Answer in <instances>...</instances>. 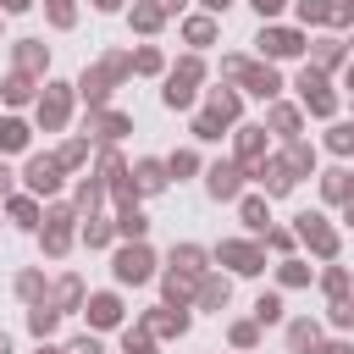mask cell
Returning a JSON list of instances; mask_svg holds the SVG:
<instances>
[{
	"label": "cell",
	"instance_id": "ab89813d",
	"mask_svg": "<svg viewBox=\"0 0 354 354\" xmlns=\"http://www.w3.org/2000/svg\"><path fill=\"white\" fill-rule=\"evenodd\" d=\"M66 354H100V343H94V337H77V343H72Z\"/></svg>",
	"mask_w": 354,
	"mask_h": 354
},
{
	"label": "cell",
	"instance_id": "d6a6232c",
	"mask_svg": "<svg viewBox=\"0 0 354 354\" xmlns=\"http://www.w3.org/2000/svg\"><path fill=\"white\" fill-rule=\"evenodd\" d=\"M326 144H332L337 155H343V149H354V127H332V138H326Z\"/></svg>",
	"mask_w": 354,
	"mask_h": 354
},
{
	"label": "cell",
	"instance_id": "30bf717a",
	"mask_svg": "<svg viewBox=\"0 0 354 354\" xmlns=\"http://www.w3.org/2000/svg\"><path fill=\"white\" fill-rule=\"evenodd\" d=\"M88 321H94V326H116V321H122L116 293H94V299H88Z\"/></svg>",
	"mask_w": 354,
	"mask_h": 354
},
{
	"label": "cell",
	"instance_id": "7a4b0ae2",
	"mask_svg": "<svg viewBox=\"0 0 354 354\" xmlns=\"http://www.w3.org/2000/svg\"><path fill=\"white\" fill-rule=\"evenodd\" d=\"M260 55H271V61H282V55H299L304 50V39L293 33V28H260Z\"/></svg>",
	"mask_w": 354,
	"mask_h": 354
},
{
	"label": "cell",
	"instance_id": "44dd1931",
	"mask_svg": "<svg viewBox=\"0 0 354 354\" xmlns=\"http://www.w3.org/2000/svg\"><path fill=\"white\" fill-rule=\"evenodd\" d=\"M17 61H22L28 72H39V66H44V50H39V39H22V50H17Z\"/></svg>",
	"mask_w": 354,
	"mask_h": 354
},
{
	"label": "cell",
	"instance_id": "8fae6325",
	"mask_svg": "<svg viewBox=\"0 0 354 354\" xmlns=\"http://www.w3.org/2000/svg\"><path fill=\"white\" fill-rule=\"evenodd\" d=\"M66 116V83H50V94H44V105H39V122H61Z\"/></svg>",
	"mask_w": 354,
	"mask_h": 354
},
{
	"label": "cell",
	"instance_id": "e0dca14e",
	"mask_svg": "<svg viewBox=\"0 0 354 354\" xmlns=\"http://www.w3.org/2000/svg\"><path fill=\"white\" fill-rule=\"evenodd\" d=\"M210 116H216V122H232V116H238V94L216 88V94H210Z\"/></svg>",
	"mask_w": 354,
	"mask_h": 354
},
{
	"label": "cell",
	"instance_id": "6da1fadb",
	"mask_svg": "<svg viewBox=\"0 0 354 354\" xmlns=\"http://www.w3.org/2000/svg\"><path fill=\"white\" fill-rule=\"evenodd\" d=\"M149 266H155V254L144 243H127L116 254V282H149Z\"/></svg>",
	"mask_w": 354,
	"mask_h": 354
},
{
	"label": "cell",
	"instance_id": "f546056e",
	"mask_svg": "<svg viewBox=\"0 0 354 354\" xmlns=\"http://www.w3.org/2000/svg\"><path fill=\"white\" fill-rule=\"evenodd\" d=\"M55 299H61V310H72V304H77V299H83V282H77V277H66V282H61V293H55Z\"/></svg>",
	"mask_w": 354,
	"mask_h": 354
},
{
	"label": "cell",
	"instance_id": "836d02e7",
	"mask_svg": "<svg viewBox=\"0 0 354 354\" xmlns=\"http://www.w3.org/2000/svg\"><path fill=\"white\" fill-rule=\"evenodd\" d=\"M332 321H337V326H354V299H337V304H332Z\"/></svg>",
	"mask_w": 354,
	"mask_h": 354
},
{
	"label": "cell",
	"instance_id": "4dcf8cb0",
	"mask_svg": "<svg viewBox=\"0 0 354 354\" xmlns=\"http://www.w3.org/2000/svg\"><path fill=\"white\" fill-rule=\"evenodd\" d=\"M337 55H343L337 39H321V44H315V61H321V66H337Z\"/></svg>",
	"mask_w": 354,
	"mask_h": 354
},
{
	"label": "cell",
	"instance_id": "1f68e13d",
	"mask_svg": "<svg viewBox=\"0 0 354 354\" xmlns=\"http://www.w3.org/2000/svg\"><path fill=\"white\" fill-rule=\"evenodd\" d=\"M271 122H277V133H293V127H299V111H288V105H277V111H271Z\"/></svg>",
	"mask_w": 354,
	"mask_h": 354
},
{
	"label": "cell",
	"instance_id": "484cf974",
	"mask_svg": "<svg viewBox=\"0 0 354 354\" xmlns=\"http://www.w3.org/2000/svg\"><path fill=\"white\" fill-rule=\"evenodd\" d=\"M238 155H243V160H254V155H260V127H243V138H238Z\"/></svg>",
	"mask_w": 354,
	"mask_h": 354
},
{
	"label": "cell",
	"instance_id": "4fadbf2b",
	"mask_svg": "<svg viewBox=\"0 0 354 354\" xmlns=\"http://www.w3.org/2000/svg\"><path fill=\"white\" fill-rule=\"evenodd\" d=\"M171 266H177L183 277H199V271H205V249H194V243H183V249H171Z\"/></svg>",
	"mask_w": 354,
	"mask_h": 354
},
{
	"label": "cell",
	"instance_id": "2e32d148",
	"mask_svg": "<svg viewBox=\"0 0 354 354\" xmlns=\"http://www.w3.org/2000/svg\"><path fill=\"white\" fill-rule=\"evenodd\" d=\"M22 144H28V122L6 116V122H0V149H22Z\"/></svg>",
	"mask_w": 354,
	"mask_h": 354
},
{
	"label": "cell",
	"instance_id": "7402d4cb",
	"mask_svg": "<svg viewBox=\"0 0 354 354\" xmlns=\"http://www.w3.org/2000/svg\"><path fill=\"white\" fill-rule=\"evenodd\" d=\"M11 216H17V227H39V205L33 199H11Z\"/></svg>",
	"mask_w": 354,
	"mask_h": 354
},
{
	"label": "cell",
	"instance_id": "603a6c76",
	"mask_svg": "<svg viewBox=\"0 0 354 354\" xmlns=\"http://www.w3.org/2000/svg\"><path fill=\"white\" fill-rule=\"evenodd\" d=\"M243 227L266 232V199H243Z\"/></svg>",
	"mask_w": 354,
	"mask_h": 354
},
{
	"label": "cell",
	"instance_id": "9c48e42d",
	"mask_svg": "<svg viewBox=\"0 0 354 354\" xmlns=\"http://www.w3.org/2000/svg\"><path fill=\"white\" fill-rule=\"evenodd\" d=\"M238 77H243V83H249V94H260V100H271V94H277V88H282V83H277V72H271V66H243V72H238Z\"/></svg>",
	"mask_w": 354,
	"mask_h": 354
},
{
	"label": "cell",
	"instance_id": "277c9868",
	"mask_svg": "<svg viewBox=\"0 0 354 354\" xmlns=\"http://www.w3.org/2000/svg\"><path fill=\"white\" fill-rule=\"evenodd\" d=\"M28 188H33V194H55V188H61V160L33 155V160H28Z\"/></svg>",
	"mask_w": 354,
	"mask_h": 354
},
{
	"label": "cell",
	"instance_id": "f1b7e54d",
	"mask_svg": "<svg viewBox=\"0 0 354 354\" xmlns=\"http://www.w3.org/2000/svg\"><path fill=\"white\" fill-rule=\"evenodd\" d=\"M39 288H44L39 271H22V277H17V293H22V299H39Z\"/></svg>",
	"mask_w": 354,
	"mask_h": 354
},
{
	"label": "cell",
	"instance_id": "cb8c5ba5",
	"mask_svg": "<svg viewBox=\"0 0 354 354\" xmlns=\"http://www.w3.org/2000/svg\"><path fill=\"white\" fill-rule=\"evenodd\" d=\"M299 17H304V22H326V17H337V11H332L326 0H299Z\"/></svg>",
	"mask_w": 354,
	"mask_h": 354
},
{
	"label": "cell",
	"instance_id": "b9f144b4",
	"mask_svg": "<svg viewBox=\"0 0 354 354\" xmlns=\"http://www.w3.org/2000/svg\"><path fill=\"white\" fill-rule=\"evenodd\" d=\"M0 194H11V166L0 160Z\"/></svg>",
	"mask_w": 354,
	"mask_h": 354
},
{
	"label": "cell",
	"instance_id": "ba28073f",
	"mask_svg": "<svg viewBox=\"0 0 354 354\" xmlns=\"http://www.w3.org/2000/svg\"><path fill=\"white\" fill-rule=\"evenodd\" d=\"M254 177L266 183V194H288V188H293V166H288V160H260Z\"/></svg>",
	"mask_w": 354,
	"mask_h": 354
},
{
	"label": "cell",
	"instance_id": "8992f818",
	"mask_svg": "<svg viewBox=\"0 0 354 354\" xmlns=\"http://www.w3.org/2000/svg\"><path fill=\"white\" fill-rule=\"evenodd\" d=\"M238 177H243V171H238L232 160H216V166H210V183H205L210 199H232V194H238Z\"/></svg>",
	"mask_w": 354,
	"mask_h": 354
},
{
	"label": "cell",
	"instance_id": "60d3db41",
	"mask_svg": "<svg viewBox=\"0 0 354 354\" xmlns=\"http://www.w3.org/2000/svg\"><path fill=\"white\" fill-rule=\"evenodd\" d=\"M249 6H254L260 17H277V11H282V0H249Z\"/></svg>",
	"mask_w": 354,
	"mask_h": 354
},
{
	"label": "cell",
	"instance_id": "d4e9b609",
	"mask_svg": "<svg viewBox=\"0 0 354 354\" xmlns=\"http://www.w3.org/2000/svg\"><path fill=\"white\" fill-rule=\"evenodd\" d=\"M321 188H326V199H343V194H348V171H326Z\"/></svg>",
	"mask_w": 354,
	"mask_h": 354
},
{
	"label": "cell",
	"instance_id": "f907efd6",
	"mask_svg": "<svg viewBox=\"0 0 354 354\" xmlns=\"http://www.w3.org/2000/svg\"><path fill=\"white\" fill-rule=\"evenodd\" d=\"M348 6H354V0H348Z\"/></svg>",
	"mask_w": 354,
	"mask_h": 354
},
{
	"label": "cell",
	"instance_id": "4316f807",
	"mask_svg": "<svg viewBox=\"0 0 354 354\" xmlns=\"http://www.w3.org/2000/svg\"><path fill=\"white\" fill-rule=\"evenodd\" d=\"M194 166H199V155H194V149H177V155L166 160V171H171V177H177V171H194Z\"/></svg>",
	"mask_w": 354,
	"mask_h": 354
},
{
	"label": "cell",
	"instance_id": "8d00e7d4",
	"mask_svg": "<svg viewBox=\"0 0 354 354\" xmlns=\"http://www.w3.org/2000/svg\"><path fill=\"white\" fill-rule=\"evenodd\" d=\"M199 299H205V304H227V282H205Z\"/></svg>",
	"mask_w": 354,
	"mask_h": 354
},
{
	"label": "cell",
	"instance_id": "74e56055",
	"mask_svg": "<svg viewBox=\"0 0 354 354\" xmlns=\"http://www.w3.org/2000/svg\"><path fill=\"white\" fill-rule=\"evenodd\" d=\"M133 22H138V28H155V22H160V11H155V6H138V11H133Z\"/></svg>",
	"mask_w": 354,
	"mask_h": 354
},
{
	"label": "cell",
	"instance_id": "d6986e66",
	"mask_svg": "<svg viewBox=\"0 0 354 354\" xmlns=\"http://www.w3.org/2000/svg\"><path fill=\"white\" fill-rule=\"evenodd\" d=\"M310 282V266L304 260H282V288H304Z\"/></svg>",
	"mask_w": 354,
	"mask_h": 354
},
{
	"label": "cell",
	"instance_id": "5b68a950",
	"mask_svg": "<svg viewBox=\"0 0 354 354\" xmlns=\"http://www.w3.org/2000/svg\"><path fill=\"white\" fill-rule=\"evenodd\" d=\"M299 238H304L315 254H332V249H337V238H332V227H326L321 216H299Z\"/></svg>",
	"mask_w": 354,
	"mask_h": 354
},
{
	"label": "cell",
	"instance_id": "9a60e30c",
	"mask_svg": "<svg viewBox=\"0 0 354 354\" xmlns=\"http://www.w3.org/2000/svg\"><path fill=\"white\" fill-rule=\"evenodd\" d=\"M254 321H260V326H277V321H282V299H277V293H260V299H254Z\"/></svg>",
	"mask_w": 354,
	"mask_h": 354
},
{
	"label": "cell",
	"instance_id": "5bb4252c",
	"mask_svg": "<svg viewBox=\"0 0 354 354\" xmlns=\"http://www.w3.org/2000/svg\"><path fill=\"white\" fill-rule=\"evenodd\" d=\"M138 188H144V194L166 188V166H160V160H138Z\"/></svg>",
	"mask_w": 354,
	"mask_h": 354
},
{
	"label": "cell",
	"instance_id": "e575fe53",
	"mask_svg": "<svg viewBox=\"0 0 354 354\" xmlns=\"http://www.w3.org/2000/svg\"><path fill=\"white\" fill-rule=\"evenodd\" d=\"M133 66H138V72H160V55H155V50H138Z\"/></svg>",
	"mask_w": 354,
	"mask_h": 354
},
{
	"label": "cell",
	"instance_id": "83f0119b",
	"mask_svg": "<svg viewBox=\"0 0 354 354\" xmlns=\"http://www.w3.org/2000/svg\"><path fill=\"white\" fill-rule=\"evenodd\" d=\"M144 227H149V221H144V216L127 205V210H122V232H127V238H144Z\"/></svg>",
	"mask_w": 354,
	"mask_h": 354
},
{
	"label": "cell",
	"instance_id": "ac0fdd59",
	"mask_svg": "<svg viewBox=\"0 0 354 354\" xmlns=\"http://www.w3.org/2000/svg\"><path fill=\"white\" fill-rule=\"evenodd\" d=\"M55 315H61V310H50V304H33V315H28V326H33L39 337H50V332H55Z\"/></svg>",
	"mask_w": 354,
	"mask_h": 354
},
{
	"label": "cell",
	"instance_id": "7c38bea8",
	"mask_svg": "<svg viewBox=\"0 0 354 354\" xmlns=\"http://www.w3.org/2000/svg\"><path fill=\"white\" fill-rule=\"evenodd\" d=\"M315 343H321V326H315V321H293V326H288V348H293V354H304V348H315Z\"/></svg>",
	"mask_w": 354,
	"mask_h": 354
},
{
	"label": "cell",
	"instance_id": "ffe728a7",
	"mask_svg": "<svg viewBox=\"0 0 354 354\" xmlns=\"http://www.w3.org/2000/svg\"><path fill=\"white\" fill-rule=\"evenodd\" d=\"M183 33H188L194 44H210V39H216V22H210V17H194V22L183 28Z\"/></svg>",
	"mask_w": 354,
	"mask_h": 354
},
{
	"label": "cell",
	"instance_id": "f35d334b",
	"mask_svg": "<svg viewBox=\"0 0 354 354\" xmlns=\"http://www.w3.org/2000/svg\"><path fill=\"white\" fill-rule=\"evenodd\" d=\"M232 343H238V348H249V343H254V326H249V321H243V326H232Z\"/></svg>",
	"mask_w": 354,
	"mask_h": 354
},
{
	"label": "cell",
	"instance_id": "7dc6e473",
	"mask_svg": "<svg viewBox=\"0 0 354 354\" xmlns=\"http://www.w3.org/2000/svg\"><path fill=\"white\" fill-rule=\"evenodd\" d=\"M348 227H354V199H348Z\"/></svg>",
	"mask_w": 354,
	"mask_h": 354
},
{
	"label": "cell",
	"instance_id": "3957f363",
	"mask_svg": "<svg viewBox=\"0 0 354 354\" xmlns=\"http://www.w3.org/2000/svg\"><path fill=\"white\" fill-rule=\"evenodd\" d=\"M299 94H304V105H310L315 116H332V105H337V100H332V88H326V77H321V72H310V66L299 72Z\"/></svg>",
	"mask_w": 354,
	"mask_h": 354
},
{
	"label": "cell",
	"instance_id": "52a82bcc",
	"mask_svg": "<svg viewBox=\"0 0 354 354\" xmlns=\"http://www.w3.org/2000/svg\"><path fill=\"white\" fill-rule=\"evenodd\" d=\"M221 260H232V271H243V277H254L266 266V254L254 243H221Z\"/></svg>",
	"mask_w": 354,
	"mask_h": 354
},
{
	"label": "cell",
	"instance_id": "ee69618b",
	"mask_svg": "<svg viewBox=\"0 0 354 354\" xmlns=\"http://www.w3.org/2000/svg\"><path fill=\"white\" fill-rule=\"evenodd\" d=\"M0 6H6V11H22V6H28V0H0Z\"/></svg>",
	"mask_w": 354,
	"mask_h": 354
},
{
	"label": "cell",
	"instance_id": "f6af8a7d",
	"mask_svg": "<svg viewBox=\"0 0 354 354\" xmlns=\"http://www.w3.org/2000/svg\"><path fill=\"white\" fill-rule=\"evenodd\" d=\"M0 354H11V337H6V332H0Z\"/></svg>",
	"mask_w": 354,
	"mask_h": 354
},
{
	"label": "cell",
	"instance_id": "c3c4849f",
	"mask_svg": "<svg viewBox=\"0 0 354 354\" xmlns=\"http://www.w3.org/2000/svg\"><path fill=\"white\" fill-rule=\"evenodd\" d=\"M348 88H354V66H348Z\"/></svg>",
	"mask_w": 354,
	"mask_h": 354
},
{
	"label": "cell",
	"instance_id": "bcb514c9",
	"mask_svg": "<svg viewBox=\"0 0 354 354\" xmlns=\"http://www.w3.org/2000/svg\"><path fill=\"white\" fill-rule=\"evenodd\" d=\"M94 6H100V11H111V6H116V0H94Z\"/></svg>",
	"mask_w": 354,
	"mask_h": 354
},
{
	"label": "cell",
	"instance_id": "d590c367",
	"mask_svg": "<svg viewBox=\"0 0 354 354\" xmlns=\"http://www.w3.org/2000/svg\"><path fill=\"white\" fill-rule=\"evenodd\" d=\"M6 100L22 105V100H28V77H11V83H6Z\"/></svg>",
	"mask_w": 354,
	"mask_h": 354
},
{
	"label": "cell",
	"instance_id": "7bdbcfd3",
	"mask_svg": "<svg viewBox=\"0 0 354 354\" xmlns=\"http://www.w3.org/2000/svg\"><path fill=\"white\" fill-rule=\"evenodd\" d=\"M321 354H354V348H348V343H326Z\"/></svg>",
	"mask_w": 354,
	"mask_h": 354
},
{
	"label": "cell",
	"instance_id": "681fc988",
	"mask_svg": "<svg viewBox=\"0 0 354 354\" xmlns=\"http://www.w3.org/2000/svg\"><path fill=\"white\" fill-rule=\"evenodd\" d=\"M39 354H55V348H39Z\"/></svg>",
	"mask_w": 354,
	"mask_h": 354
}]
</instances>
